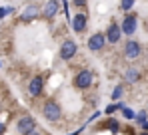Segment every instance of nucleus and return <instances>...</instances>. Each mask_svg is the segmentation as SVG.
<instances>
[{
    "label": "nucleus",
    "mask_w": 148,
    "mask_h": 135,
    "mask_svg": "<svg viewBox=\"0 0 148 135\" xmlns=\"http://www.w3.org/2000/svg\"><path fill=\"white\" fill-rule=\"evenodd\" d=\"M42 117L50 121V123H56L60 117H62V107L58 105V101L54 99H46L44 105H42Z\"/></svg>",
    "instance_id": "nucleus-1"
},
{
    "label": "nucleus",
    "mask_w": 148,
    "mask_h": 135,
    "mask_svg": "<svg viewBox=\"0 0 148 135\" xmlns=\"http://www.w3.org/2000/svg\"><path fill=\"white\" fill-rule=\"evenodd\" d=\"M94 82V74L90 70H80L76 76H74V88L76 90H88Z\"/></svg>",
    "instance_id": "nucleus-2"
},
{
    "label": "nucleus",
    "mask_w": 148,
    "mask_h": 135,
    "mask_svg": "<svg viewBox=\"0 0 148 135\" xmlns=\"http://www.w3.org/2000/svg\"><path fill=\"white\" fill-rule=\"evenodd\" d=\"M76 52H78V46L74 40L70 38H66L62 46H60V60H64V62H68V60H72L74 56H76Z\"/></svg>",
    "instance_id": "nucleus-3"
},
{
    "label": "nucleus",
    "mask_w": 148,
    "mask_h": 135,
    "mask_svg": "<svg viewBox=\"0 0 148 135\" xmlns=\"http://www.w3.org/2000/svg\"><path fill=\"white\" fill-rule=\"evenodd\" d=\"M140 52H142V48H140V44H138L136 40H128V42L124 44V58H126L128 62L138 60V58H140Z\"/></svg>",
    "instance_id": "nucleus-4"
},
{
    "label": "nucleus",
    "mask_w": 148,
    "mask_h": 135,
    "mask_svg": "<svg viewBox=\"0 0 148 135\" xmlns=\"http://www.w3.org/2000/svg\"><path fill=\"white\" fill-rule=\"evenodd\" d=\"M32 129H36V119H34L32 115H22V117L16 121V131L20 135L28 133V131H32Z\"/></svg>",
    "instance_id": "nucleus-5"
},
{
    "label": "nucleus",
    "mask_w": 148,
    "mask_h": 135,
    "mask_svg": "<svg viewBox=\"0 0 148 135\" xmlns=\"http://www.w3.org/2000/svg\"><path fill=\"white\" fill-rule=\"evenodd\" d=\"M38 16H40V8H38L36 4H28L24 10L20 12L18 20H20V22H24V24H28V22H34Z\"/></svg>",
    "instance_id": "nucleus-6"
},
{
    "label": "nucleus",
    "mask_w": 148,
    "mask_h": 135,
    "mask_svg": "<svg viewBox=\"0 0 148 135\" xmlns=\"http://www.w3.org/2000/svg\"><path fill=\"white\" fill-rule=\"evenodd\" d=\"M104 36H106V44H118V42H120V38H122L120 24L112 22L110 26H108V30L104 32Z\"/></svg>",
    "instance_id": "nucleus-7"
},
{
    "label": "nucleus",
    "mask_w": 148,
    "mask_h": 135,
    "mask_svg": "<svg viewBox=\"0 0 148 135\" xmlns=\"http://www.w3.org/2000/svg\"><path fill=\"white\" fill-rule=\"evenodd\" d=\"M136 26H138V18L134 14H126L122 24H120V30H122V34H126V36H132L136 32Z\"/></svg>",
    "instance_id": "nucleus-8"
},
{
    "label": "nucleus",
    "mask_w": 148,
    "mask_h": 135,
    "mask_svg": "<svg viewBox=\"0 0 148 135\" xmlns=\"http://www.w3.org/2000/svg\"><path fill=\"white\" fill-rule=\"evenodd\" d=\"M42 91H44V78L42 76H34L28 82V93L32 97H38V95H42Z\"/></svg>",
    "instance_id": "nucleus-9"
},
{
    "label": "nucleus",
    "mask_w": 148,
    "mask_h": 135,
    "mask_svg": "<svg viewBox=\"0 0 148 135\" xmlns=\"http://www.w3.org/2000/svg\"><path fill=\"white\" fill-rule=\"evenodd\" d=\"M104 46H106V36L102 32H96L88 38V50L90 52H100Z\"/></svg>",
    "instance_id": "nucleus-10"
},
{
    "label": "nucleus",
    "mask_w": 148,
    "mask_h": 135,
    "mask_svg": "<svg viewBox=\"0 0 148 135\" xmlns=\"http://www.w3.org/2000/svg\"><path fill=\"white\" fill-rule=\"evenodd\" d=\"M58 12H60V2H58V0H48V2L42 6V10H40V14H42L44 18H48V20H52Z\"/></svg>",
    "instance_id": "nucleus-11"
},
{
    "label": "nucleus",
    "mask_w": 148,
    "mask_h": 135,
    "mask_svg": "<svg viewBox=\"0 0 148 135\" xmlns=\"http://www.w3.org/2000/svg\"><path fill=\"white\" fill-rule=\"evenodd\" d=\"M86 24H88V18H86V14H76L72 18V30L76 34H82L84 30H86Z\"/></svg>",
    "instance_id": "nucleus-12"
},
{
    "label": "nucleus",
    "mask_w": 148,
    "mask_h": 135,
    "mask_svg": "<svg viewBox=\"0 0 148 135\" xmlns=\"http://www.w3.org/2000/svg\"><path fill=\"white\" fill-rule=\"evenodd\" d=\"M124 80H126L128 84H136V82L140 80V72H138L136 68H128V70L124 72Z\"/></svg>",
    "instance_id": "nucleus-13"
},
{
    "label": "nucleus",
    "mask_w": 148,
    "mask_h": 135,
    "mask_svg": "<svg viewBox=\"0 0 148 135\" xmlns=\"http://www.w3.org/2000/svg\"><path fill=\"white\" fill-rule=\"evenodd\" d=\"M134 2H136V0H120V8H122L124 12H128V10H132Z\"/></svg>",
    "instance_id": "nucleus-14"
},
{
    "label": "nucleus",
    "mask_w": 148,
    "mask_h": 135,
    "mask_svg": "<svg viewBox=\"0 0 148 135\" xmlns=\"http://www.w3.org/2000/svg\"><path fill=\"white\" fill-rule=\"evenodd\" d=\"M122 105H124V103H120V101H114L112 105H108V107H106V113L110 115V113H114L116 109H122Z\"/></svg>",
    "instance_id": "nucleus-15"
},
{
    "label": "nucleus",
    "mask_w": 148,
    "mask_h": 135,
    "mask_svg": "<svg viewBox=\"0 0 148 135\" xmlns=\"http://www.w3.org/2000/svg\"><path fill=\"white\" fill-rule=\"evenodd\" d=\"M122 115L126 117V119H134V115H136V113L132 111L130 107H126V105H122Z\"/></svg>",
    "instance_id": "nucleus-16"
},
{
    "label": "nucleus",
    "mask_w": 148,
    "mask_h": 135,
    "mask_svg": "<svg viewBox=\"0 0 148 135\" xmlns=\"http://www.w3.org/2000/svg\"><path fill=\"white\" fill-rule=\"evenodd\" d=\"M120 95H122V86H116V88L112 90V99H114V101H118V99H120Z\"/></svg>",
    "instance_id": "nucleus-17"
},
{
    "label": "nucleus",
    "mask_w": 148,
    "mask_h": 135,
    "mask_svg": "<svg viewBox=\"0 0 148 135\" xmlns=\"http://www.w3.org/2000/svg\"><path fill=\"white\" fill-rule=\"evenodd\" d=\"M146 111H140V113H136V115H134V119H136V121H138V123H140V125H142V123H144V121H146Z\"/></svg>",
    "instance_id": "nucleus-18"
},
{
    "label": "nucleus",
    "mask_w": 148,
    "mask_h": 135,
    "mask_svg": "<svg viewBox=\"0 0 148 135\" xmlns=\"http://www.w3.org/2000/svg\"><path fill=\"white\" fill-rule=\"evenodd\" d=\"M12 10H14V8H0V20H2V18H6Z\"/></svg>",
    "instance_id": "nucleus-19"
},
{
    "label": "nucleus",
    "mask_w": 148,
    "mask_h": 135,
    "mask_svg": "<svg viewBox=\"0 0 148 135\" xmlns=\"http://www.w3.org/2000/svg\"><path fill=\"white\" fill-rule=\"evenodd\" d=\"M74 6H78V8H84L86 4H88V0H72Z\"/></svg>",
    "instance_id": "nucleus-20"
},
{
    "label": "nucleus",
    "mask_w": 148,
    "mask_h": 135,
    "mask_svg": "<svg viewBox=\"0 0 148 135\" xmlns=\"http://www.w3.org/2000/svg\"><path fill=\"white\" fill-rule=\"evenodd\" d=\"M4 131H6V125H4V121H0V135H4Z\"/></svg>",
    "instance_id": "nucleus-21"
},
{
    "label": "nucleus",
    "mask_w": 148,
    "mask_h": 135,
    "mask_svg": "<svg viewBox=\"0 0 148 135\" xmlns=\"http://www.w3.org/2000/svg\"><path fill=\"white\" fill-rule=\"evenodd\" d=\"M24 135H40V133H38L36 129H32V131H28V133H24Z\"/></svg>",
    "instance_id": "nucleus-22"
},
{
    "label": "nucleus",
    "mask_w": 148,
    "mask_h": 135,
    "mask_svg": "<svg viewBox=\"0 0 148 135\" xmlns=\"http://www.w3.org/2000/svg\"><path fill=\"white\" fill-rule=\"evenodd\" d=\"M82 133V127H80V129H76V131H74V133H70V135H80Z\"/></svg>",
    "instance_id": "nucleus-23"
},
{
    "label": "nucleus",
    "mask_w": 148,
    "mask_h": 135,
    "mask_svg": "<svg viewBox=\"0 0 148 135\" xmlns=\"http://www.w3.org/2000/svg\"><path fill=\"white\" fill-rule=\"evenodd\" d=\"M142 127H144V129L148 131V121H144V123H142Z\"/></svg>",
    "instance_id": "nucleus-24"
},
{
    "label": "nucleus",
    "mask_w": 148,
    "mask_h": 135,
    "mask_svg": "<svg viewBox=\"0 0 148 135\" xmlns=\"http://www.w3.org/2000/svg\"><path fill=\"white\" fill-rule=\"evenodd\" d=\"M142 135H148V133H142Z\"/></svg>",
    "instance_id": "nucleus-25"
}]
</instances>
